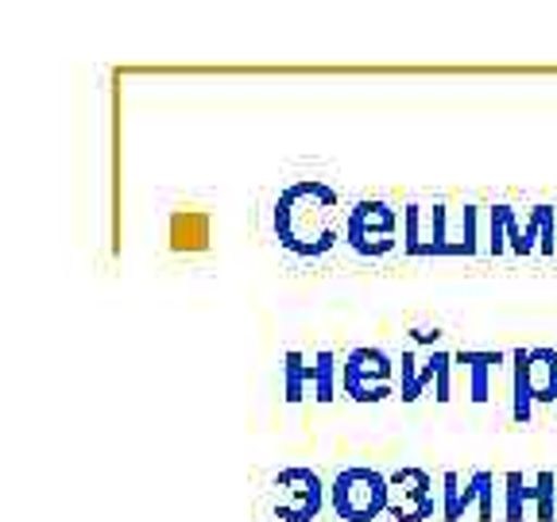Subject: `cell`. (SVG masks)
<instances>
[{"mask_svg": "<svg viewBox=\"0 0 557 522\" xmlns=\"http://www.w3.org/2000/svg\"><path fill=\"white\" fill-rule=\"evenodd\" d=\"M476 252H480V209L476 206L453 209L449 256H476Z\"/></svg>", "mask_w": 557, "mask_h": 522, "instance_id": "7c38bea8", "label": "cell"}, {"mask_svg": "<svg viewBox=\"0 0 557 522\" xmlns=\"http://www.w3.org/2000/svg\"><path fill=\"white\" fill-rule=\"evenodd\" d=\"M422 391H426V387H422V357H418L414 348H407L399 360V395H403V402H418Z\"/></svg>", "mask_w": 557, "mask_h": 522, "instance_id": "ffe728a7", "label": "cell"}, {"mask_svg": "<svg viewBox=\"0 0 557 522\" xmlns=\"http://www.w3.org/2000/svg\"><path fill=\"white\" fill-rule=\"evenodd\" d=\"M442 511L434 499V480L422 469H395L387 476V514L395 522H426Z\"/></svg>", "mask_w": 557, "mask_h": 522, "instance_id": "52a82bcc", "label": "cell"}, {"mask_svg": "<svg viewBox=\"0 0 557 522\" xmlns=\"http://www.w3.org/2000/svg\"><path fill=\"white\" fill-rule=\"evenodd\" d=\"M395 360L383 348H352L341 364V391L352 402H383L392 395Z\"/></svg>", "mask_w": 557, "mask_h": 522, "instance_id": "277c9868", "label": "cell"}, {"mask_svg": "<svg viewBox=\"0 0 557 522\" xmlns=\"http://www.w3.org/2000/svg\"><path fill=\"white\" fill-rule=\"evenodd\" d=\"M469 514V499H465V484L457 472H445L442 476V519L457 522Z\"/></svg>", "mask_w": 557, "mask_h": 522, "instance_id": "44dd1931", "label": "cell"}, {"mask_svg": "<svg viewBox=\"0 0 557 522\" xmlns=\"http://www.w3.org/2000/svg\"><path fill=\"white\" fill-rule=\"evenodd\" d=\"M171 248L174 252H206L209 248V217L198 209H183L171 217Z\"/></svg>", "mask_w": 557, "mask_h": 522, "instance_id": "8fae6325", "label": "cell"}, {"mask_svg": "<svg viewBox=\"0 0 557 522\" xmlns=\"http://www.w3.org/2000/svg\"><path fill=\"white\" fill-rule=\"evenodd\" d=\"M430 360H434V399L449 402L453 399L449 375H453V364H457V360H453L449 352H442V348H430Z\"/></svg>", "mask_w": 557, "mask_h": 522, "instance_id": "7402d4cb", "label": "cell"}, {"mask_svg": "<svg viewBox=\"0 0 557 522\" xmlns=\"http://www.w3.org/2000/svg\"><path fill=\"white\" fill-rule=\"evenodd\" d=\"M310 391H313V360H306L302 352L290 348L287 357H283V399L295 407Z\"/></svg>", "mask_w": 557, "mask_h": 522, "instance_id": "9a60e30c", "label": "cell"}, {"mask_svg": "<svg viewBox=\"0 0 557 522\" xmlns=\"http://www.w3.org/2000/svg\"><path fill=\"white\" fill-rule=\"evenodd\" d=\"M527 244H531V252L539 256H554L557 252V209L554 206H534L527 213Z\"/></svg>", "mask_w": 557, "mask_h": 522, "instance_id": "4fadbf2b", "label": "cell"}, {"mask_svg": "<svg viewBox=\"0 0 557 522\" xmlns=\"http://www.w3.org/2000/svg\"><path fill=\"white\" fill-rule=\"evenodd\" d=\"M457 364L469 368V399L476 402V407H484L487 399H492V372H499L504 368V352H480V348H461L457 352Z\"/></svg>", "mask_w": 557, "mask_h": 522, "instance_id": "9c48e42d", "label": "cell"}, {"mask_svg": "<svg viewBox=\"0 0 557 522\" xmlns=\"http://www.w3.org/2000/svg\"><path fill=\"white\" fill-rule=\"evenodd\" d=\"M271 221H275V236L287 252L318 260L341 240V198L333 186L302 178L275 198Z\"/></svg>", "mask_w": 557, "mask_h": 522, "instance_id": "6da1fadb", "label": "cell"}, {"mask_svg": "<svg viewBox=\"0 0 557 522\" xmlns=\"http://www.w3.org/2000/svg\"><path fill=\"white\" fill-rule=\"evenodd\" d=\"M330 504L337 519L345 522H372L387 514V476L375 469H345L333 476L330 484Z\"/></svg>", "mask_w": 557, "mask_h": 522, "instance_id": "7a4b0ae2", "label": "cell"}, {"mask_svg": "<svg viewBox=\"0 0 557 522\" xmlns=\"http://www.w3.org/2000/svg\"><path fill=\"white\" fill-rule=\"evenodd\" d=\"M465 499H469V511H476L480 522H496V476L487 469L472 472L469 484H465Z\"/></svg>", "mask_w": 557, "mask_h": 522, "instance_id": "2e32d148", "label": "cell"}, {"mask_svg": "<svg viewBox=\"0 0 557 522\" xmlns=\"http://www.w3.org/2000/svg\"><path fill=\"white\" fill-rule=\"evenodd\" d=\"M345 244L364 260H380L399 244V213L380 198L357 201L345 217Z\"/></svg>", "mask_w": 557, "mask_h": 522, "instance_id": "3957f363", "label": "cell"}, {"mask_svg": "<svg viewBox=\"0 0 557 522\" xmlns=\"http://www.w3.org/2000/svg\"><path fill=\"white\" fill-rule=\"evenodd\" d=\"M527 496H531V511L539 522L557 519V476L554 472H539L527 480Z\"/></svg>", "mask_w": 557, "mask_h": 522, "instance_id": "e0dca14e", "label": "cell"}, {"mask_svg": "<svg viewBox=\"0 0 557 522\" xmlns=\"http://www.w3.org/2000/svg\"><path fill=\"white\" fill-rule=\"evenodd\" d=\"M487 252L492 256H534L527 233H522V221L511 206H492L487 209Z\"/></svg>", "mask_w": 557, "mask_h": 522, "instance_id": "ba28073f", "label": "cell"}, {"mask_svg": "<svg viewBox=\"0 0 557 522\" xmlns=\"http://www.w3.org/2000/svg\"><path fill=\"white\" fill-rule=\"evenodd\" d=\"M313 399L318 402L337 399V357H333L330 348H322L313 357Z\"/></svg>", "mask_w": 557, "mask_h": 522, "instance_id": "d6986e66", "label": "cell"}, {"mask_svg": "<svg viewBox=\"0 0 557 522\" xmlns=\"http://www.w3.org/2000/svg\"><path fill=\"white\" fill-rule=\"evenodd\" d=\"M531 511V496H527V476L522 472H507L504 476V504H499V514L504 522H522Z\"/></svg>", "mask_w": 557, "mask_h": 522, "instance_id": "ac0fdd59", "label": "cell"}, {"mask_svg": "<svg viewBox=\"0 0 557 522\" xmlns=\"http://www.w3.org/2000/svg\"><path fill=\"white\" fill-rule=\"evenodd\" d=\"M410 337H414L418 345H430V348H434V340H437V330H410Z\"/></svg>", "mask_w": 557, "mask_h": 522, "instance_id": "603a6c76", "label": "cell"}, {"mask_svg": "<svg viewBox=\"0 0 557 522\" xmlns=\"http://www.w3.org/2000/svg\"><path fill=\"white\" fill-rule=\"evenodd\" d=\"M527 352H531V348H515L511 352V418L519 426H527L534 414L531 380H527Z\"/></svg>", "mask_w": 557, "mask_h": 522, "instance_id": "5bb4252c", "label": "cell"}, {"mask_svg": "<svg viewBox=\"0 0 557 522\" xmlns=\"http://www.w3.org/2000/svg\"><path fill=\"white\" fill-rule=\"evenodd\" d=\"M527 380H531L534 402H557V348L527 352Z\"/></svg>", "mask_w": 557, "mask_h": 522, "instance_id": "30bf717a", "label": "cell"}, {"mask_svg": "<svg viewBox=\"0 0 557 522\" xmlns=\"http://www.w3.org/2000/svg\"><path fill=\"white\" fill-rule=\"evenodd\" d=\"M449 206H407L403 209V252L426 260L449 256Z\"/></svg>", "mask_w": 557, "mask_h": 522, "instance_id": "8992f818", "label": "cell"}, {"mask_svg": "<svg viewBox=\"0 0 557 522\" xmlns=\"http://www.w3.org/2000/svg\"><path fill=\"white\" fill-rule=\"evenodd\" d=\"M325 492L322 476L313 469H283L275 476V519L283 522H313L325 507Z\"/></svg>", "mask_w": 557, "mask_h": 522, "instance_id": "5b68a950", "label": "cell"}]
</instances>
